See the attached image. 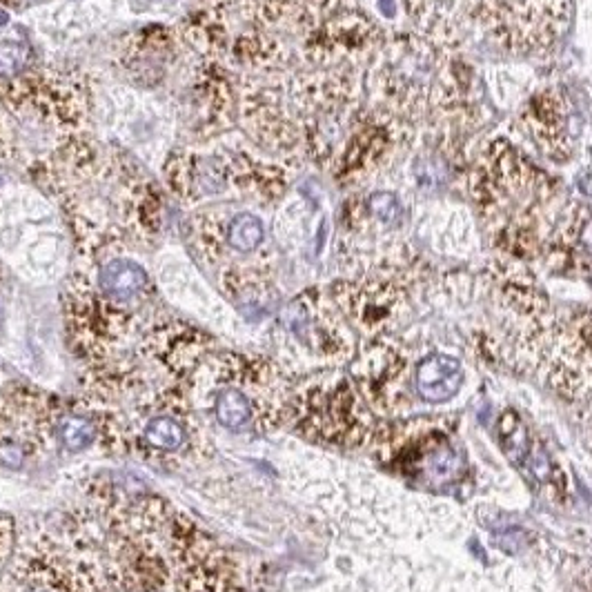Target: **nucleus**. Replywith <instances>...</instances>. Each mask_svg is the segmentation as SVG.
<instances>
[{
    "label": "nucleus",
    "instance_id": "1",
    "mask_svg": "<svg viewBox=\"0 0 592 592\" xmlns=\"http://www.w3.org/2000/svg\"><path fill=\"white\" fill-rule=\"evenodd\" d=\"M294 383L259 354L216 345L185 377V390L205 428L243 434L274 432L288 421Z\"/></svg>",
    "mask_w": 592,
    "mask_h": 592
},
{
    "label": "nucleus",
    "instance_id": "2",
    "mask_svg": "<svg viewBox=\"0 0 592 592\" xmlns=\"http://www.w3.org/2000/svg\"><path fill=\"white\" fill-rule=\"evenodd\" d=\"M0 592H112L96 544L92 508H78L47 526H18Z\"/></svg>",
    "mask_w": 592,
    "mask_h": 592
},
{
    "label": "nucleus",
    "instance_id": "11",
    "mask_svg": "<svg viewBox=\"0 0 592 592\" xmlns=\"http://www.w3.org/2000/svg\"><path fill=\"white\" fill-rule=\"evenodd\" d=\"M265 239V230L259 216L250 212H243L234 216L228 225V234H225V241H228L230 248L239 254H250L254 252Z\"/></svg>",
    "mask_w": 592,
    "mask_h": 592
},
{
    "label": "nucleus",
    "instance_id": "8",
    "mask_svg": "<svg viewBox=\"0 0 592 592\" xmlns=\"http://www.w3.org/2000/svg\"><path fill=\"white\" fill-rule=\"evenodd\" d=\"M417 379V390L426 401L441 403L455 397L459 388L463 386V370L461 363L443 354L423 359L414 372Z\"/></svg>",
    "mask_w": 592,
    "mask_h": 592
},
{
    "label": "nucleus",
    "instance_id": "14",
    "mask_svg": "<svg viewBox=\"0 0 592 592\" xmlns=\"http://www.w3.org/2000/svg\"><path fill=\"white\" fill-rule=\"evenodd\" d=\"M577 248L579 256H584L586 263H592V219L581 228L577 236Z\"/></svg>",
    "mask_w": 592,
    "mask_h": 592
},
{
    "label": "nucleus",
    "instance_id": "10",
    "mask_svg": "<svg viewBox=\"0 0 592 592\" xmlns=\"http://www.w3.org/2000/svg\"><path fill=\"white\" fill-rule=\"evenodd\" d=\"M94 443H98V428L92 414L78 401L72 408L65 406L56 426V446H61L65 452H72V455H78V452L92 448Z\"/></svg>",
    "mask_w": 592,
    "mask_h": 592
},
{
    "label": "nucleus",
    "instance_id": "7",
    "mask_svg": "<svg viewBox=\"0 0 592 592\" xmlns=\"http://www.w3.org/2000/svg\"><path fill=\"white\" fill-rule=\"evenodd\" d=\"M283 325L305 350L321 359H337L348 354V337L334 314L308 296L296 299L283 312Z\"/></svg>",
    "mask_w": 592,
    "mask_h": 592
},
{
    "label": "nucleus",
    "instance_id": "6",
    "mask_svg": "<svg viewBox=\"0 0 592 592\" xmlns=\"http://www.w3.org/2000/svg\"><path fill=\"white\" fill-rule=\"evenodd\" d=\"M392 466L417 486H450L466 472V459L443 430L410 432L394 450Z\"/></svg>",
    "mask_w": 592,
    "mask_h": 592
},
{
    "label": "nucleus",
    "instance_id": "3",
    "mask_svg": "<svg viewBox=\"0 0 592 592\" xmlns=\"http://www.w3.org/2000/svg\"><path fill=\"white\" fill-rule=\"evenodd\" d=\"M285 423L303 437L339 448H359L381 434L365 401L343 377H314L294 386Z\"/></svg>",
    "mask_w": 592,
    "mask_h": 592
},
{
    "label": "nucleus",
    "instance_id": "12",
    "mask_svg": "<svg viewBox=\"0 0 592 592\" xmlns=\"http://www.w3.org/2000/svg\"><path fill=\"white\" fill-rule=\"evenodd\" d=\"M29 63V52L25 45L3 43L0 45V76L21 74Z\"/></svg>",
    "mask_w": 592,
    "mask_h": 592
},
{
    "label": "nucleus",
    "instance_id": "15",
    "mask_svg": "<svg viewBox=\"0 0 592 592\" xmlns=\"http://www.w3.org/2000/svg\"><path fill=\"white\" fill-rule=\"evenodd\" d=\"M381 5H383V12H386L388 16L394 14V9H392V5H390V0H381Z\"/></svg>",
    "mask_w": 592,
    "mask_h": 592
},
{
    "label": "nucleus",
    "instance_id": "13",
    "mask_svg": "<svg viewBox=\"0 0 592 592\" xmlns=\"http://www.w3.org/2000/svg\"><path fill=\"white\" fill-rule=\"evenodd\" d=\"M370 210L379 216L381 221H397V216L401 214V205L394 199L392 194L381 192V194H372L370 199Z\"/></svg>",
    "mask_w": 592,
    "mask_h": 592
},
{
    "label": "nucleus",
    "instance_id": "5",
    "mask_svg": "<svg viewBox=\"0 0 592 592\" xmlns=\"http://www.w3.org/2000/svg\"><path fill=\"white\" fill-rule=\"evenodd\" d=\"M176 592H248V577L228 550L196 526L179 519V586Z\"/></svg>",
    "mask_w": 592,
    "mask_h": 592
},
{
    "label": "nucleus",
    "instance_id": "4",
    "mask_svg": "<svg viewBox=\"0 0 592 592\" xmlns=\"http://www.w3.org/2000/svg\"><path fill=\"white\" fill-rule=\"evenodd\" d=\"M65 403L34 388L0 392V468L23 472L56 446V426Z\"/></svg>",
    "mask_w": 592,
    "mask_h": 592
},
{
    "label": "nucleus",
    "instance_id": "9",
    "mask_svg": "<svg viewBox=\"0 0 592 592\" xmlns=\"http://www.w3.org/2000/svg\"><path fill=\"white\" fill-rule=\"evenodd\" d=\"M343 290V288H341ZM341 305L345 312L359 323L363 330H381L388 323L390 314L397 305V294L386 288H374V290H350L345 288L343 296L339 294Z\"/></svg>",
    "mask_w": 592,
    "mask_h": 592
},
{
    "label": "nucleus",
    "instance_id": "16",
    "mask_svg": "<svg viewBox=\"0 0 592 592\" xmlns=\"http://www.w3.org/2000/svg\"><path fill=\"white\" fill-rule=\"evenodd\" d=\"M7 21H9V16L3 12V9H0V27H3Z\"/></svg>",
    "mask_w": 592,
    "mask_h": 592
}]
</instances>
